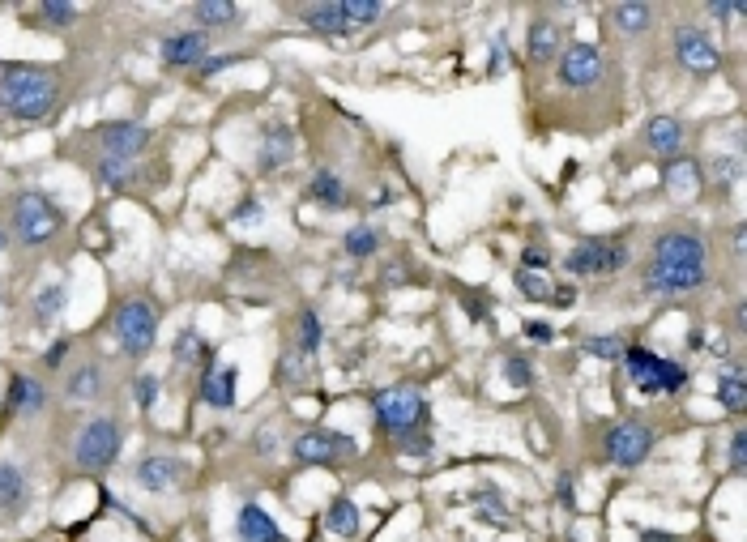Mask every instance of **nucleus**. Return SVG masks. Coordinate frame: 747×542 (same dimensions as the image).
<instances>
[{
    "instance_id": "obj_1",
    "label": "nucleus",
    "mask_w": 747,
    "mask_h": 542,
    "mask_svg": "<svg viewBox=\"0 0 747 542\" xmlns=\"http://www.w3.org/2000/svg\"><path fill=\"white\" fill-rule=\"evenodd\" d=\"M60 99V82L56 73L35 69V65H9L0 69V111L22 124L47 120Z\"/></svg>"
},
{
    "instance_id": "obj_2",
    "label": "nucleus",
    "mask_w": 747,
    "mask_h": 542,
    "mask_svg": "<svg viewBox=\"0 0 747 542\" xmlns=\"http://www.w3.org/2000/svg\"><path fill=\"white\" fill-rule=\"evenodd\" d=\"M372 414H376V423L385 427V432L406 436V432H415V427L427 419V402H423L419 389L393 385V389H380L372 397Z\"/></svg>"
},
{
    "instance_id": "obj_3",
    "label": "nucleus",
    "mask_w": 747,
    "mask_h": 542,
    "mask_svg": "<svg viewBox=\"0 0 747 542\" xmlns=\"http://www.w3.org/2000/svg\"><path fill=\"white\" fill-rule=\"evenodd\" d=\"M116 342L124 355H150V346H154V333H158V312L146 304V299H129L120 312H116Z\"/></svg>"
},
{
    "instance_id": "obj_4",
    "label": "nucleus",
    "mask_w": 747,
    "mask_h": 542,
    "mask_svg": "<svg viewBox=\"0 0 747 542\" xmlns=\"http://www.w3.org/2000/svg\"><path fill=\"white\" fill-rule=\"evenodd\" d=\"M120 423L116 419H90L82 427V436L73 444V457L82 470H107L120 457Z\"/></svg>"
},
{
    "instance_id": "obj_5",
    "label": "nucleus",
    "mask_w": 747,
    "mask_h": 542,
    "mask_svg": "<svg viewBox=\"0 0 747 542\" xmlns=\"http://www.w3.org/2000/svg\"><path fill=\"white\" fill-rule=\"evenodd\" d=\"M13 231H18L22 244H47L60 231V210L43 193H22L18 205H13Z\"/></svg>"
},
{
    "instance_id": "obj_6",
    "label": "nucleus",
    "mask_w": 747,
    "mask_h": 542,
    "mask_svg": "<svg viewBox=\"0 0 747 542\" xmlns=\"http://www.w3.org/2000/svg\"><path fill=\"white\" fill-rule=\"evenodd\" d=\"M628 265V244L619 239H585L564 257V269L577 278H594V274H615Z\"/></svg>"
},
{
    "instance_id": "obj_7",
    "label": "nucleus",
    "mask_w": 747,
    "mask_h": 542,
    "mask_svg": "<svg viewBox=\"0 0 747 542\" xmlns=\"http://www.w3.org/2000/svg\"><path fill=\"white\" fill-rule=\"evenodd\" d=\"M654 265L675 274H705V239L696 231H666L654 244Z\"/></svg>"
},
{
    "instance_id": "obj_8",
    "label": "nucleus",
    "mask_w": 747,
    "mask_h": 542,
    "mask_svg": "<svg viewBox=\"0 0 747 542\" xmlns=\"http://www.w3.org/2000/svg\"><path fill=\"white\" fill-rule=\"evenodd\" d=\"M355 440L351 436H342V432H304L295 440V457L304 461V466H333V461H342V457H355Z\"/></svg>"
},
{
    "instance_id": "obj_9",
    "label": "nucleus",
    "mask_w": 747,
    "mask_h": 542,
    "mask_svg": "<svg viewBox=\"0 0 747 542\" xmlns=\"http://www.w3.org/2000/svg\"><path fill=\"white\" fill-rule=\"evenodd\" d=\"M555 77H560V86H568V90L594 86L598 77H602V52H598L594 43H572V47H564Z\"/></svg>"
},
{
    "instance_id": "obj_10",
    "label": "nucleus",
    "mask_w": 747,
    "mask_h": 542,
    "mask_svg": "<svg viewBox=\"0 0 747 542\" xmlns=\"http://www.w3.org/2000/svg\"><path fill=\"white\" fill-rule=\"evenodd\" d=\"M654 449V432L645 423H615L607 432V457L615 466H641Z\"/></svg>"
},
{
    "instance_id": "obj_11",
    "label": "nucleus",
    "mask_w": 747,
    "mask_h": 542,
    "mask_svg": "<svg viewBox=\"0 0 747 542\" xmlns=\"http://www.w3.org/2000/svg\"><path fill=\"white\" fill-rule=\"evenodd\" d=\"M675 56H679V65L688 69V73H718L722 65V56H718V47L709 43L705 30H696V26H679L675 30Z\"/></svg>"
},
{
    "instance_id": "obj_12",
    "label": "nucleus",
    "mask_w": 747,
    "mask_h": 542,
    "mask_svg": "<svg viewBox=\"0 0 747 542\" xmlns=\"http://www.w3.org/2000/svg\"><path fill=\"white\" fill-rule=\"evenodd\" d=\"M99 141H103L107 158L129 163V158H137L141 150L150 146V129H146V124H137V120H111V124L99 129Z\"/></svg>"
},
{
    "instance_id": "obj_13",
    "label": "nucleus",
    "mask_w": 747,
    "mask_h": 542,
    "mask_svg": "<svg viewBox=\"0 0 747 542\" xmlns=\"http://www.w3.org/2000/svg\"><path fill=\"white\" fill-rule=\"evenodd\" d=\"M624 363H628V376L641 393H662V359L649 355L645 346H624Z\"/></svg>"
},
{
    "instance_id": "obj_14",
    "label": "nucleus",
    "mask_w": 747,
    "mask_h": 542,
    "mask_svg": "<svg viewBox=\"0 0 747 542\" xmlns=\"http://www.w3.org/2000/svg\"><path fill=\"white\" fill-rule=\"evenodd\" d=\"M235 534L240 542H286V534L274 525V517L265 513L261 504H244L240 517H235Z\"/></svg>"
},
{
    "instance_id": "obj_15",
    "label": "nucleus",
    "mask_w": 747,
    "mask_h": 542,
    "mask_svg": "<svg viewBox=\"0 0 747 542\" xmlns=\"http://www.w3.org/2000/svg\"><path fill=\"white\" fill-rule=\"evenodd\" d=\"M299 18H304V26H312L316 35H325V39H346L351 35V22L342 18V9H338V0H325V5H308V9H299Z\"/></svg>"
},
{
    "instance_id": "obj_16",
    "label": "nucleus",
    "mask_w": 747,
    "mask_h": 542,
    "mask_svg": "<svg viewBox=\"0 0 747 542\" xmlns=\"http://www.w3.org/2000/svg\"><path fill=\"white\" fill-rule=\"evenodd\" d=\"M205 47H210V43H205L201 30H184V35L163 39V47H158V52H163L167 65L184 69V65H201V60H205Z\"/></svg>"
},
{
    "instance_id": "obj_17",
    "label": "nucleus",
    "mask_w": 747,
    "mask_h": 542,
    "mask_svg": "<svg viewBox=\"0 0 747 542\" xmlns=\"http://www.w3.org/2000/svg\"><path fill=\"white\" fill-rule=\"evenodd\" d=\"M645 141H649V150H654V154L675 158L683 150V124L675 116H654L645 124Z\"/></svg>"
},
{
    "instance_id": "obj_18",
    "label": "nucleus",
    "mask_w": 747,
    "mask_h": 542,
    "mask_svg": "<svg viewBox=\"0 0 747 542\" xmlns=\"http://www.w3.org/2000/svg\"><path fill=\"white\" fill-rule=\"evenodd\" d=\"M235 376H240V372H235L231 363H222V368H210V372L201 376V397H205L210 406L227 410V406L235 402Z\"/></svg>"
},
{
    "instance_id": "obj_19",
    "label": "nucleus",
    "mask_w": 747,
    "mask_h": 542,
    "mask_svg": "<svg viewBox=\"0 0 747 542\" xmlns=\"http://www.w3.org/2000/svg\"><path fill=\"white\" fill-rule=\"evenodd\" d=\"M176 478H180V461H171V457L137 461V483L146 491H171V487H176Z\"/></svg>"
},
{
    "instance_id": "obj_20",
    "label": "nucleus",
    "mask_w": 747,
    "mask_h": 542,
    "mask_svg": "<svg viewBox=\"0 0 747 542\" xmlns=\"http://www.w3.org/2000/svg\"><path fill=\"white\" fill-rule=\"evenodd\" d=\"M291 154H295V137H291V129H269L265 137H261V154H257V163H261V171H278V167H286L291 163Z\"/></svg>"
},
{
    "instance_id": "obj_21",
    "label": "nucleus",
    "mask_w": 747,
    "mask_h": 542,
    "mask_svg": "<svg viewBox=\"0 0 747 542\" xmlns=\"http://www.w3.org/2000/svg\"><path fill=\"white\" fill-rule=\"evenodd\" d=\"M696 286H705V274H675V269H658V265H649L645 274V291L654 295H683L696 291Z\"/></svg>"
},
{
    "instance_id": "obj_22",
    "label": "nucleus",
    "mask_w": 747,
    "mask_h": 542,
    "mask_svg": "<svg viewBox=\"0 0 747 542\" xmlns=\"http://www.w3.org/2000/svg\"><path fill=\"white\" fill-rule=\"evenodd\" d=\"M308 197L316 205H325V210H342V205H346V184L333 171H316L308 180Z\"/></svg>"
},
{
    "instance_id": "obj_23",
    "label": "nucleus",
    "mask_w": 747,
    "mask_h": 542,
    "mask_svg": "<svg viewBox=\"0 0 747 542\" xmlns=\"http://www.w3.org/2000/svg\"><path fill=\"white\" fill-rule=\"evenodd\" d=\"M43 385L35 376H13L9 380V406L18 410V414H35V410H43Z\"/></svg>"
},
{
    "instance_id": "obj_24",
    "label": "nucleus",
    "mask_w": 747,
    "mask_h": 542,
    "mask_svg": "<svg viewBox=\"0 0 747 542\" xmlns=\"http://www.w3.org/2000/svg\"><path fill=\"white\" fill-rule=\"evenodd\" d=\"M325 525H329V534H338V538H355L359 534V508L351 496H338L329 504V513H325Z\"/></svg>"
},
{
    "instance_id": "obj_25",
    "label": "nucleus",
    "mask_w": 747,
    "mask_h": 542,
    "mask_svg": "<svg viewBox=\"0 0 747 542\" xmlns=\"http://www.w3.org/2000/svg\"><path fill=\"white\" fill-rule=\"evenodd\" d=\"M26 500V478L18 466H9V461H0V513H13V508H22Z\"/></svg>"
},
{
    "instance_id": "obj_26",
    "label": "nucleus",
    "mask_w": 747,
    "mask_h": 542,
    "mask_svg": "<svg viewBox=\"0 0 747 542\" xmlns=\"http://www.w3.org/2000/svg\"><path fill=\"white\" fill-rule=\"evenodd\" d=\"M526 52H530L534 65H547V60L560 52V30H555L551 22H534V26H530V47H526Z\"/></svg>"
},
{
    "instance_id": "obj_27",
    "label": "nucleus",
    "mask_w": 747,
    "mask_h": 542,
    "mask_svg": "<svg viewBox=\"0 0 747 542\" xmlns=\"http://www.w3.org/2000/svg\"><path fill=\"white\" fill-rule=\"evenodd\" d=\"M718 402H722L730 414H743V406H747V385H743V368H739V363L718 380Z\"/></svg>"
},
{
    "instance_id": "obj_28",
    "label": "nucleus",
    "mask_w": 747,
    "mask_h": 542,
    "mask_svg": "<svg viewBox=\"0 0 747 542\" xmlns=\"http://www.w3.org/2000/svg\"><path fill=\"white\" fill-rule=\"evenodd\" d=\"M662 180H666L671 193H696V188H701V167H696L692 158H683V163H666Z\"/></svg>"
},
{
    "instance_id": "obj_29",
    "label": "nucleus",
    "mask_w": 747,
    "mask_h": 542,
    "mask_svg": "<svg viewBox=\"0 0 747 542\" xmlns=\"http://www.w3.org/2000/svg\"><path fill=\"white\" fill-rule=\"evenodd\" d=\"M338 9L351 26H372L385 18V5H380V0H338Z\"/></svg>"
},
{
    "instance_id": "obj_30",
    "label": "nucleus",
    "mask_w": 747,
    "mask_h": 542,
    "mask_svg": "<svg viewBox=\"0 0 747 542\" xmlns=\"http://www.w3.org/2000/svg\"><path fill=\"white\" fill-rule=\"evenodd\" d=\"M312 380V355L304 350H286L282 355V385H308Z\"/></svg>"
},
{
    "instance_id": "obj_31",
    "label": "nucleus",
    "mask_w": 747,
    "mask_h": 542,
    "mask_svg": "<svg viewBox=\"0 0 747 542\" xmlns=\"http://www.w3.org/2000/svg\"><path fill=\"white\" fill-rule=\"evenodd\" d=\"M517 291L526 295V299H538V304H547L555 286H551L547 274H534V269H517Z\"/></svg>"
},
{
    "instance_id": "obj_32",
    "label": "nucleus",
    "mask_w": 747,
    "mask_h": 542,
    "mask_svg": "<svg viewBox=\"0 0 747 542\" xmlns=\"http://www.w3.org/2000/svg\"><path fill=\"white\" fill-rule=\"evenodd\" d=\"M60 308H65V286H47V291H39V299H35V321L52 325L60 316Z\"/></svg>"
},
{
    "instance_id": "obj_33",
    "label": "nucleus",
    "mask_w": 747,
    "mask_h": 542,
    "mask_svg": "<svg viewBox=\"0 0 747 542\" xmlns=\"http://www.w3.org/2000/svg\"><path fill=\"white\" fill-rule=\"evenodd\" d=\"M654 22V13H649V5H619L615 9V26L628 30V35H641V30Z\"/></svg>"
},
{
    "instance_id": "obj_34",
    "label": "nucleus",
    "mask_w": 747,
    "mask_h": 542,
    "mask_svg": "<svg viewBox=\"0 0 747 542\" xmlns=\"http://www.w3.org/2000/svg\"><path fill=\"white\" fill-rule=\"evenodd\" d=\"M99 389H103V372L94 368V363H90V368H82V372H77V376L69 380V397H77V402H90V397L99 393Z\"/></svg>"
},
{
    "instance_id": "obj_35",
    "label": "nucleus",
    "mask_w": 747,
    "mask_h": 542,
    "mask_svg": "<svg viewBox=\"0 0 747 542\" xmlns=\"http://www.w3.org/2000/svg\"><path fill=\"white\" fill-rule=\"evenodd\" d=\"M316 346H321V316H316L312 308L299 312V350L304 355H316Z\"/></svg>"
},
{
    "instance_id": "obj_36",
    "label": "nucleus",
    "mask_w": 747,
    "mask_h": 542,
    "mask_svg": "<svg viewBox=\"0 0 747 542\" xmlns=\"http://www.w3.org/2000/svg\"><path fill=\"white\" fill-rule=\"evenodd\" d=\"M351 257H372V252L380 248V235H376V227H355L351 235H346V244H342Z\"/></svg>"
},
{
    "instance_id": "obj_37",
    "label": "nucleus",
    "mask_w": 747,
    "mask_h": 542,
    "mask_svg": "<svg viewBox=\"0 0 747 542\" xmlns=\"http://www.w3.org/2000/svg\"><path fill=\"white\" fill-rule=\"evenodd\" d=\"M474 504H479V513H483L487 521H496V525H508V521H513L496 491H474Z\"/></svg>"
},
{
    "instance_id": "obj_38",
    "label": "nucleus",
    "mask_w": 747,
    "mask_h": 542,
    "mask_svg": "<svg viewBox=\"0 0 747 542\" xmlns=\"http://www.w3.org/2000/svg\"><path fill=\"white\" fill-rule=\"evenodd\" d=\"M176 359H180V363H197V359L205 363V359H210V346H205V342L197 338V333H193V329H188V333H184V338L176 342Z\"/></svg>"
},
{
    "instance_id": "obj_39",
    "label": "nucleus",
    "mask_w": 747,
    "mask_h": 542,
    "mask_svg": "<svg viewBox=\"0 0 747 542\" xmlns=\"http://www.w3.org/2000/svg\"><path fill=\"white\" fill-rule=\"evenodd\" d=\"M193 13H197V22H205V26H218V22H235V18H240V9H235V5H210V0H205V5H197Z\"/></svg>"
},
{
    "instance_id": "obj_40",
    "label": "nucleus",
    "mask_w": 747,
    "mask_h": 542,
    "mask_svg": "<svg viewBox=\"0 0 747 542\" xmlns=\"http://www.w3.org/2000/svg\"><path fill=\"white\" fill-rule=\"evenodd\" d=\"M585 355H594V359H619V355H624V342L611 338V333H607V338H590V342H585Z\"/></svg>"
},
{
    "instance_id": "obj_41",
    "label": "nucleus",
    "mask_w": 747,
    "mask_h": 542,
    "mask_svg": "<svg viewBox=\"0 0 747 542\" xmlns=\"http://www.w3.org/2000/svg\"><path fill=\"white\" fill-rule=\"evenodd\" d=\"M504 380H508L513 389H530V380H534L530 363H526V359H504Z\"/></svg>"
},
{
    "instance_id": "obj_42",
    "label": "nucleus",
    "mask_w": 747,
    "mask_h": 542,
    "mask_svg": "<svg viewBox=\"0 0 747 542\" xmlns=\"http://www.w3.org/2000/svg\"><path fill=\"white\" fill-rule=\"evenodd\" d=\"M683 385H688V372L679 368V363L671 359H662V393H679Z\"/></svg>"
},
{
    "instance_id": "obj_43",
    "label": "nucleus",
    "mask_w": 747,
    "mask_h": 542,
    "mask_svg": "<svg viewBox=\"0 0 747 542\" xmlns=\"http://www.w3.org/2000/svg\"><path fill=\"white\" fill-rule=\"evenodd\" d=\"M133 397H137V406H141V410H150V406H154V397H158V380H154V376H137Z\"/></svg>"
},
{
    "instance_id": "obj_44",
    "label": "nucleus",
    "mask_w": 747,
    "mask_h": 542,
    "mask_svg": "<svg viewBox=\"0 0 747 542\" xmlns=\"http://www.w3.org/2000/svg\"><path fill=\"white\" fill-rule=\"evenodd\" d=\"M397 444H402V453H415V457H427V453H432V440H427L423 432H406V436H397Z\"/></svg>"
},
{
    "instance_id": "obj_45",
    "label": "nucleus",
    "mask_w": 747,
    "mask_h": 542,
    "mask_svg": "<svg viewBox=\"0 0 747 542\" xmlns=\"http://www.w3.org/2000/svg\"><path fill=\"white\" fill-rule=\"evenodd\" d=\"M743 466H747V432H735L730 436V470L743 474Z\"/></svg>"
},
{
    "instance_id": "obj_46",
    "label": "nucleus",
    "mask_w": 747,
    "mask_h": 542,
    "mask_svg": "<svg viewBox=\"0 0 747 542\" xmlns=\"http://www.w3.org/2000/svg\"><path fill=\"white\" fill-rule=\"evenodd\" d=\"M39 18L56 22V26H69V22L77 18V9H73V5H43V9H39Z\"/></svg>"
},
{
    "instance_id": "obj_47",
    "label": "nucleus",
    "mask_w": 747,
    "mask_h": 542,
    "mask_svg": "<svg viewBox=\"0 0 747 542\" xmlns=\"http://www.w3.org/2000/svg\"><path fill=\"white\" fill-rule=\"evenodd\" d=\"M124 175H129V163H120V158H107V163L99 167V180L103 184H120Z\"/></svg>"
},
{
    "instance_id": "obj_48",
    "label": "nucleus",
    "mask_w": 747,
    "mask_h": 542,
    "mask_svg": "<svg viewBox=\"0 0 747 542\" xmlns=\"http://www.w3.org/2000/svg\"><path fill=\"white\" fill-rule=\"evenodd\" d=\"M235 60H240V56H205L201 60V77H214V73H222L227 65H235Z\"/></svg>"
},
{
    "instance_id": "obj_49",
    "label": "nucleus",
    "mask_w": 747,
    "mask_h": 542,
    "mask_svg": "<svg viewBox=\"0 0 747 542\" xmlns=\"http://www.w3.org/2000/svg\"><path fill=\"white\" fill-rule=\"evenodd\" d=\"M526 338H534V342H551V338H555V329L543 325V321H530V325H526Z\"/></svg>"
},
{
    "instance_id": "obj_50",
    "label": "nucleus",
    "mask_w": 747,
    "mask_h": 542,
    "mask_svg": "<svg viewBox=\"0 0 747 542\" xmlns=\"http://www.w3.org/2000/svg\"><path fill=\"white\" fill-rule=\"evenodd\" d=\"M709 13H713V18H718V22H726V18H739L743 5H722V0H713Z\"/></svg>"
},
{
    "instance_id": "obj_51",
    "label": "nucleus",
    "mask_w": 747,
    "mask_h": 542,
    "mask_svg": "<svg viewBox=\"0 0 747 542\" xmlns=\"http://www.w3.org/2000/svg\"><path fill=\"white\" fill-rule=\"evenodd\" d=\"M231 218H235V222H252V218H261V205H257V201H244Z\"/></svg>"
},
{
    "instance_id": "obj_52",
    "label": "nucleus",
    "mask_w": 747,
    "mask_h": 542,
    "mask_svg": "<svg viewBox=\"0 0 747 542\" xmlns=\"http://www.w3.org/2000/svg\"><path fill=\"white\" fill-rule=\"evenodd\" d=\"M521 261H526V269H534V274H538V269H547V257L538 248H526V257H521Z\"/></svg>"
},
{
    "instance_id": "obj_53",
    "label": "nucleus",
    "mask_w": 747,
    "mask_h": 542,
    "mask_svg": "<svg viewBox=\"0 0 747 542\" xmlns=\"http://www.w3.org/2000/svg\"><path fill=\"white\" fill-rule=\"evenodd\" d=\"M551 304L568 308V304H572V286H555V291H551Z\"/></svg>"
},
{
    "instance_id": "obj_54",
    "label": "nucleus",
    "mask_w": 747,
    "mask_h": 542,
    "mask_svg": "<svg viewBox=\"0 0 747 542\" xmlns=\"http://www.w3.org/2000/svg\"><path fill=\"white\" fill-rule=\"evenodd\" d=\"M65 350H69V342H56L52 350H47V363H52V368H56V363L65 359Z\"/></svg>"
},
{
    "instance_id": "obj_55",
    "label": "nucleus",
    "mask_w": 747,
    "mask_h": 542,
    "mask_svg": "<svg viewBox=\"0 0 747 542\" xmlns=\"http://www.w3.org/2000/svg\"><path fill=\"white\" fill-rule=\"evenodd\" d=\"M641 542H679V538H671V534H662V530H645V534H641Z\"/></svg>"
},
{
    "instance_id": "obj_56",
    "label": "nucleus",
    "mask_w": 747,
    "mask_h": 542,
    "mask_svg": "<svg viewBox=\"0 0 747 542\" xmlns=\"http://www.w3.org/2000/svg\"><path fill=\"white\" fill-rule=\"evenodd\" d=\"M560 500H564V504H572V478H568V474L560 478Z\"/></svg>"
},
{
    "instance_id": "obj_57",
    "label": "nucleus",
    "mask_w": 747,
    "mask_h": 542,
    "mask_svg": "<svg viewBox=\"0 0 747 542\" xmlns=\"http://www.w3.org/2000/svg\"><path fill=\"white\" fill-rule=\"evenodd\" d=\"M5 244H9V235H5V231H0V252H5Z\"/></svg>"
}]
</instances>
